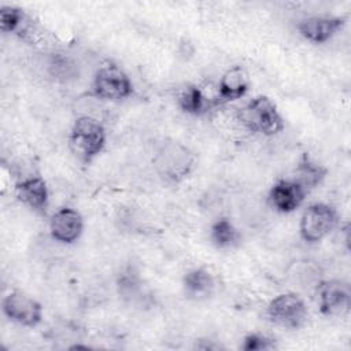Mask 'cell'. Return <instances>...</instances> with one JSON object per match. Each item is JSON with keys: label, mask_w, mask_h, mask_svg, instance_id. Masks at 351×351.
Listing matches in <instances>:
<instances>
[{"label": "cell", "mask_w": 351, "mask_h": 351, "mask_svg": "<svg viewBox=\"0 0 351 351\" xmlns=\"http://www.w3.org/2000/svg\"><path fill=\"white\" fill-rule=\"evenodd\" d=\"M178 106L186 114L199 115L207 110L208 103L199 86L189 85L180 93Z\"/></svg>", "instance_id": "cell-17"}, {"label": "cell", "mask_w": 351, "mask_h": 351, "mask_svg": "<svg viewBox=\"0 0 351 351\" xmlns=\"http://www.w3.org/2000/svg\"><path fill=\"white\" fill-rule=\"evenodd\" d=\"M104 145L106 130L99 121L90 117H80L74 121L69 134V147L81 163H90Z\"/></svg>", "instance_id": "cell-1"}, {"label": "cell", "mask_w": 351, "mask_h": 351, "mask_svg": "<svg viewBox=\"0 0 351 351\" xmlns=\"http://www.w3.org/2000/svg\"><path fill=\"white\" fill-rule=\"evenodd\" d=\"M152 163L160 177L170 182H180L193 169L192 152L178 141L166 140L156 148Z\"/></svg>", "instance_id": "cell-3"}, {"label": "cell", "mask_w": 351, "mask_h": 351, "mask_svg": "<svg viewBox=\"0 0 351 351\" xmlns=\"http://www.w3.org/2000/svg\"><path fill=\"white\" fill-rule=\"evenodd\" d=\"M304 196L306 189L296 180H280L271 186L269 202L278 213L288 214L300 207Z\"/></svg>", "instance_id": "cell-11"}, {"label": "cell", "mask_w": 351, "mask_h": 351, "mask_svg": "<svg viewBox=\"0 0 351 351\" xmlns=\"http://www.w3.org/2000/svg\"><path fill=\"white\" fill-rule=\"evenodd\" d=\"M337 222L336 210L325 203L308 206L300 218V236L307 243H318L325 239Z\"/></svg>", "instance_id": "cell-6"}, {"label": "cell", "mask_w": 351, "mask_h": 351, "mask_svg": "<svg viewBox=\"0 0 351 351\" xmlns=\"http://www.w3.org/2000/svg\"><path fill=\"white\" fill-rule=\"evenodd\" d=\"M15 193L18 199L29 206L32 210L45 214L48 208V186L41 177H29L15 185Z\"/></svg>", "instance_id": "cell-12"}, {"label": "cell", "mask_w": 351, "mask_h": 351, "mask_svg": "<svg viewBox=\"0 0 351 351\" xmlns=\"http://www.w3.org/2000/svg\"><path fill=\"white\" fill-rule=\"evenodd\" d=\"M210 239L217 248H230L239 245L241 234L230 219L219 218L211 225Z\"/></svg>", "instance_id": "cell-15"}, {"label": "cell", "mask_w": 351, "mask_h": 351, "mask_svg": "<svg viewBox=\"0 0 351 351\" xmlns=\"http://www.w3.org/2000/svg\"><path fill=\"white\" fill-rule=\"evenodd\" d=\"M296 174H298L296 181L307 192L308 189H313L322 182V180L326 176V169L315 163L307 154H304L299 160V165L296 167Z\"/></svg>", "instance_id": "cell-16"}, {"label": "cell", "mask_w": 351, "mask_h": 351, "mask_svg": "<svg viewBox=\"0 0 351 351\" xmlns=\"http://www.w3.org/2000/svg\"><path fill=\"white\" fill-rule=\"evenodd\" d=\"M250 86V78L247 71L241 66H233L226 70L219 80L218 99L222 103L241 99Z\"/></svg>", "instance_id": "cell-13"}, {"label": "cell", "mask_w": 351, "mask_h": 351, "mask_svg": "<svg viewBox=\"0 0 351 351\" xmlns=\"http://www.w3.org/2000/svg\"><path fill=\"white\" fill-rule=\"evenodd\" d=\"M3 313L5 317L22 326H37L43 319V306L21 291H12L3 299Z\"/></svg>", "instance_id": "cell-7"}, {"label": "cell", "mask_w": 351, "mask_h": 351, "mask_svg": "<svg viewBox=\"0 0 351 351\" xmlns=\"http://www.w3.org/2000/svg\"><path fill=\"white\" fill-rule=\"evenodd\" d=\"M343 16H310L298 23L299 34L310 43L324 44L329 41L343 26Z\"/></svg>", "instance_id": "cell-10"}, {"label": "cell", "mask_w": 351, "mask_h": 351, "mask_svg": "<svg viewBox=\"0 0 351 351\" xmlns=\"http://www.w3.org/2000/svg\"><path fill=\"white\" fill-rule=\"evenodd\" d=\"M23 21V11L18 7L4 5L0 8V29L4 33L15 32Z\"/></svg>", "instance_id": "cell-18"}, {"label": "cell", "mask_w": 351, "mask_h": 351, "mask_svg": "<svg viewBox=\"0 0 351 351\" xmlns=\"http://www.w3.org/2000/svg\"><path fill=\"white\" fill-rule=\"evenodd\" d=\"M266 315L270 322L285 329H300L307 321L304 300L293 292L276 296L267 306Z\"/></svg>", "instance_id": "cell-5"}, {"label": "cell", "mask_w": 351, "mask_h": 351, "mask_svg": "<svg viewBox=\"0 0 351 351\" xmlns=\"http://www.w3.org/2000/svg\"><path fill=\"white\" fill-rule=\"evenodd\" d=\"M49 230L56 241L71 244L77 241L82 234L84 219L77 210L63 207L51 217Z\"/></svg>", "instance_id": "cell-9"}, {"label": "cell", "mask_w": 351, "mask_h": 351, "mask_svg": "<svg viewBox=\"0 0 351 351\" xmlns=\"http://www.w3.org/2000/svg\"><path fill=\"white\" fill-rule=\"evenodd\" d=\"M184 292L191 299L208 298L214 288L215 281L213 274L204 267H196L189 270L182 278Z\"/></svg>", "instance_id": "cell-14"}, {"label": "cell", "mask_w": 351, "mask_h": 351, "mask_svg": "<svg viewBox=\"0 0 351 351\" xmlns=\"http://www.w3.org/2000/svg\"><path fill=\"white\" fill-rule=\"evenodd\" d=\"M92 90L95 96L104 100H122L133 93V84L118 64L106 62L93 77Z\"/></svg>", "instance_id": "cell-4"}, {"label": "cell", "mask_w": 351, "mask_h": 351, "mask_svg": "<svg viewBox=\"0 0 351 351\" xmlns=\"http://www.w3.org/2000/svg\"><path fill=\"white\" fill-rule=\"evenodd\" d=\"M240 122L254 133L273 136L284 129V119L277 106L263 95L255 96L239 110Z\"/></svg>", "instance_id": "cell-2"}, {"label": "cell", "mask_w": 351, "mask_h": 351, "mask_svg": "<svg viewBox=\"0 0 351 351\" xmlns=\"http://www.w3.org/2000/svg\"><path fill=\"white\" fill-rule=\"evenodd\" d=\"M318 306L324 315H341L350 310L351 288L343 280H328L318 285Z\"/></svg>", "instance_id": "cell-8"}, {"label": "cell", "mask_w": 351, "mask_h": 351, "mask_svg": "<svg viewBox=\"0 0 351 351\" xmlns=\"http://www.w3.org/2000/svg\"><path fill=\"white\" fill-rule=\"evenodd\" d=\"M273 348H276L273 339H269L259 333L247 335L241 344V350L244 351H261V350H273Z\"/></svg>", "instance_id": "cell-19"}]
</instances>
